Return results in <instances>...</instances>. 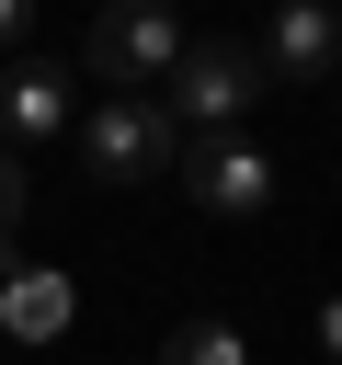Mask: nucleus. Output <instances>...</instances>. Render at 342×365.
Here are the masks:
<instances>
[{"label":"nucleus","mask_w":342,"mask_h":365,"mask_svg":"<svg viewBox=\"0 0 342 365\" xmlns=\"http://www.w3.org/2000/svg\"><path fill=\"white\" fill-rule=\"evenodd\" d=\"M262 91H274V80H262V57H251L239 34H205V46L160 80V114H171V137L194 148V137H239Z\"/></svg>","instance_id":"nucleus-1"},{"label":"nucleus","mask_w":342,"mask_h":365,"mask_svg":"<svg viewBox=\"0 0 342 365\" xmlns=\"http://www.w3.org/2000/svg\"><path fill=\"white\" fill-rule=\"evenodd\" d=\"M182 57H194V34H182L160 0H114V11H91V34H80V68L114 80V91H160Z\"/></svg>","instance_id":"nucleus-2"},{"label":"nucleus","mask_w":342,"mask_h":365,"mask_svg":"<svg viewBox=\"0 0 342 365\" xmlns=\"http://www.w3.org/2000/svg\"><path fill=\"white\" fill-rule=\"evenodd\" d=\"M80 160H91V182H160L171 160H182V137H171V114H160V91H103L91 114H80Z\"/></svg>","instance_id":"nucleus-3"},{"label":"nucleus","mask_w":342,"mask_h":365,"mask_svg":"<svg viewBox=\"0 0 342 365\" xmlns=\"http://www.w3.org/2000/svg\"><path fill=\"white\" fill-rule=\"evenodd\" d=\"M182 194H194L205 217H262V205H274V148H251V137H194V148H182Z\"/></svg>","instance_id":"nucleus-4"},{"label":"nucleus","mask_w":342,"mask_h":365,"mask_svg":"<svg viewBox=\"0 0 342 365\" xmlns=\"http://www.w3.org/2000/svg\"><path fill=\"white\" fill-rule=\"evenodd\" d=\"M251 57H262V80H274V91H319V80L342 68V11H331V0H285V11L262 23V46H251Z\"/></svg>","instance_id":"nucleus-5"},{"label":"nucleus","mask_w":342,"mask_h":365,"mask_svg":"<svg viewBox=\"0 0 342 365\" xmlns=\"http://www.w3.org/2000/svg\"><path fill=\"white\" fill-rule=\"evenodd\" d=\"M57 125H80V80L57 57H11L0 68V148L34 160V137H57Z\"/></svg>","instance_id":"nucleus-6"},{"label":"nucleus","mask_w":342,"mask_h":365,"mask_svg":"<svg viewBox=\"0 0 342 365\" xmlns=\"http://www.w3.org/2000/svg\"><path fill=\"white\" fill-rule=\"evenodd\" d=\"M0 331H11V342H57V331H68V274H34V262H23V274L0 285Z\"/></svg>","instance_id":"nucleus-7"},{"label":"nucleus","mask_w":342,"mask_h":365,"mask_svg":"<svg viewBox=\"0 0 342 365\" xmlns=\"http://www.w3.org/2000/svg\"><path fill=\"white\" fill-rule=\"evenodd\" d=\"M160 365H251V342H239V319H182L160 342Z\"/></svg>","instance_id":"nucleus-8"},{"label":"nucleus","mask_w":342,"mask_h":365,"mask_svg":"<svg viewBox=\"0 0 342 365\" xmlns=\"http://www.w3.org/2000/svg\"><path fill=\"white\" fill-rule=\"evenodd\" d=\"M23 205H34V160H23V148H0V251H11Z\"/></svg>","instance_id":"nucleus-9"},{"label":"nucleus","mask_w":342,"mask_h":365,"mask_svg":"<svg viewBox=\"0 0 342 365\" xmlns=\"http://www.w3.org/2000/svg\"><path fill=\"white\" fill-rule=\"evenodd\" d=\"M23 34H34V0H0V46L23 57Z\"/></svg>","instance_id":"nucleus-10"},{"label":"nucleus","mask_w":342,"mask_h":365,"mask_svg":"<svg viewBox=\"0 0 342 365\" xmlns=\"http://www.w3.org/2000/svg\"><path fill=\"white\" fill-rule=\"evenodd\" d=\"M331 342H342V308H331Z\"/></svg>","instance_id":"nucleus-11"}]
</instances>
